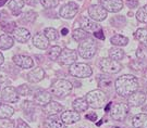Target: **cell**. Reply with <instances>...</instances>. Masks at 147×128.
Instances as JSON below:
<instances>
[{"instance_id":"obj_1","label":"cell","mask_w":147,"mask_h":128,"mask_svg":"<svg viewBox=\"0 0 147 128\" xmlns=\"http://www.w3.org/2000/svg\"><path fill=\"white\" fill-rule=\"evenodd\" d=\"M117 93L121 97H129L133 92L137 91L140 87V83L135 76L130 74L122 75L118 77L115 81Z\"/></svg>"},{"instance_id":"obj_2","label":"cell","mask_w":147,"mask_h":128,"mask_svg":"<svg viewBox=\"0 0 147 128\" xmlns=\"http://www.w3.org/2000/svg\"><path fill=\"white\" fill-rule=\"evenodd\" d=\"M85 100L87 102L88 107H93V109H101V107H106L108 103L107 95L100 89L89 91L85 96Z\"/></svg>"},{"instance_id":"obj_3","label":"cell","mask_w":147,"mask_h":128,"mask_svg":"<svg viewBox=\"0 0 147 128\" xmlns=\"http://www.w3.org/2000/svg\"><path fill=\"white\" fill-rule=\"evenodd\" d=\"M73 85L71 81L67 79H58L50 87V92L57 98H64L71 93Z\"/></svg>"},{"instance_id":"obj_4","label":"cell","mask_w":147,"mask_h":128,"mask_svg":"<svg viewBox=\"0 0 147 128\" xmlns=\"http://www.w3.org/2000/svg\"><path fill=\"white\" fill-rule=\"evenodd\" d=\"M80 57L83 59H90L93 58L96 52H97V45L95 41L90 38H87L83 40L82 43H80L79 48H78Z\"/></svg>"},{"instance_id":"obj_5","label":"cell","mask_w":147,"mask_h":128,"mask_svg":"<svg viewBox=\"0 0 147 128\" xmlns=\"http://www.w3.org/2000/svg\"><path fill=\"white\" fill-rule=\"evenodd\" d=\"M129 111H130L129 104L119 102V103H115L113 105L111 104L109 113H110V117L112 118L113 121H117V122H123V121L125 119L126 116H127Z\"/></svg>"},{"instance_id":"obj_6","label":"cell","mask_w":147,"mask_h":128,"mask_svg":"<svg viewBox=\"0 0 147 128\" xmlns=\"http://www.w3.org/2000/svg\"><path fill=\"white\" fill-rule=\"evenodd\" d=\"M70 74L76 78H87L93 74V69L86 63H73L69 69Z\"/></svg>"},{"instance_id":"obj_7","label":"cell","mask_w":147,"mask_h":128,"mask_svg":"<svg viewBox=\"0 0 147 128\" xmlns=\"http://www.w3.org/2000/svg\"><path fill=\"white\" fill-rule=\"evenodd\" d=\"M99 66L102 72L107 74H117L122 69L121 65L118 61L110 59V58H105L99 62Z\"/></svg>"},{"instance_id":"obj_8","label":"cell","mask_w":147,"mask_h":128,"mask_svg":"<svg viewBox=\"0 0 147 128\" xmlns=\"http://www.w3.org/2000/svg\"><path fill=\"white\" fill-rule=\"evenodd\" d=\"M59 63L61 65H72L78 60V53L72 49H63L59 55Z\"/></svg>"},{"instance_id":"obj_9","label":"cell","mask_w":147,"mask_h":128,"mask_svg":"<svg viewBox=\"0 0 147 128\" xmlns=\"http://www.w3.org/2000/svg\"><path fill=\"white\" fill-rule=\"evenodd\" d=\"M108 12L101 7L98 5H92L90 8H88V15L89 19H92L95 22H100L104 21L106 17H107Z\"/></svg>"},{"instance_id":"obj_10","label":"cell","mask_w":147,"mask_h":128,"mask_svg":"<svg viewBox=\"0 0 147 128\" xmlns=\"http://www.w3.org/2000/svg\"><path fill=\"white\" fill-rule=\"evenodd\" d=\"M79 12V5H76L75 2H69L67 5H64L60 9V16L63 19H73L74 16L78 14Z\"/></svg>"},{"instance_id":"obj_11","label":"cell","mask_w":147,"mask_h":128,"mask_svg":"<svg viewBox=\"0 0 147 128\" xmlns=\"http://www.w3.org/2000/svg\"><path fill=\"white\" fill-rule=\"evenodd\" d=\"M100 5L107 12L117 13V12L122 10L123 1L122 0H100Z\"/></svg>"},{"instance_id":"obj_12","label":"cell","mask_w":147,"mask_h":128,"mask_svg":"<svg viewBox=\"0 0 147 128\" xmlns=\"http://www.w3.org/2000/svg\"><path fill=\"white\" fill-rule=\"evenodd\" d=\"M1 99L7 103H16L19 101V93L14 87L8 86L1 91Z\"/></svg>"},{"instance_id":"obj_13","label":"cell","mask_w":147,"mask_h":128,"mask_svg":"<svg viewBox=\"0 0 147 128\" xmlns=\"http://www.w3.org/2000/svg\"><path fill=\"white\" fill-rule=\"evenodd\" d=\"M80 26H81L80 28H82L86 33H95L100 29V26L97 22L93 21L92 19L86 17V16H83L80 20Z\"/></svg>"},{"instance_id":"obj_14","label":"cell","mask_w":147,"mask_h":128,"mask_svg":"<svg viewBox=\"0 0 147 128\" xmlns=\"http://www.w3.org/2000/svg\"><path fill=\"white\" fill-rule=\"evenodd\" d=\"M13 62L16 65L22 69H32L34 65V61L31 57L25 54H16L13 57Z\"/></svg>"},{"instance_id":"obj_15","label":"cell","mask_w":147,"mask_h":128,"mask_svg":"<svg viewBox=\"0 0 147 128\" xmlns=\"http://www.w3.org/2000/svg\"><path fill=\"white\" fill-rule=\"evenodd\" d=\"M60 119L65 125H71V124L78 123L80 119H81V115H80V113L75 112V111L68 110V111H64V112L61 113Z\"/></svg>"},{"instance_id":"obj_16","label":"cell","mask_w":147,"mask_h":128,"mask_svg":"<svg viewBox=\"0 0 147 128\" xmlns=\"http://www.w3.org/2000/svg\"><path fill=\"white\" fill-rule=\"evenodd\" d=\"M145 100H146V95L144 92L135 91L129 96L127 102H129V105H131V107H141L142 104H144Z\"/></svg>"},{"instance_id":"obj_17","label":"cell","mask_w":147,"mask_h":128,"mask_svg":"<svg viewBox=\"0 0 147 128\" xmlns=\"http://www.w3.org/2000/svg\"><path fill=\"white\" fill-rule=\"evenodd\" d=\"M51 93L48 92V91L42 90L38 91L36 95L34 96V102L36 103L37 105H42V107H45L46 104H48L49 102L51 101Z\"/></svg>"},{"instance_id":"obj_18","label":"cell","mask_w":147,"mask_h":128,"mask_svg":"<svg viewBox=\"0 0 147 128\" xmlns=\"http://www.w3.org/2000/svg\"><path fill=\"white\" fill-rule=\"evenodd\" d=\"M12 34H13V39H16L19 43H26L31 38V33L24 27H16Z\"/></svg>"},{"instance_id":"obj_19","label":"cell","mask_w":147,"mask_h":128,"mask_svg":"<svg viewBox=\"0 0 147 128\" xmlns=\"http://www.w3.org/2000/svg\"><path fill=\"white\" fill-rule=\"evenodd\" d=\"M63 107L56 101H50L48 104H46L44 107V113L47 114L48 116H53V115H57L58 113L62 112Z\"/></svg>"},{"instance_id":"obj_20","label":"cell","mask_w":147,"mask_h":128,"mask_svg":"<svg viewBox=\"0 0 147 128\" xmlns=\"http://www.w3.org/2000/svg\"><path fill=\"white\" fill-rule=\"evenodd\" d=\"M33 43H34V46L36 48L45 50L49 46V40L44 35V33H37V34L34 35V37H33Z\"/></svg>"},{"instance_id":"obj_21","label":"cell","mask_w":147,"mask_h":128,"mask_svg":"<svg viewBox=\"0 0 147 128\" xmlns=\"http://www.w3.org/2000/svg\"><path fill=\"white\" fill-rule=\"evenodd\" d=\"M45 77V71L42 67H36V69H33L27 74V80L30 83H38L40 81Z\"/></svg>"},{"instance_id":"obj_22","label":"cell","mask_w":147,"mask_h":128,"mask_svg":"<svg viewBox=\"0 0 147 128\" xmlns=\"http://www.w3.org/2000/svg\"><path fill=\"white\" fill-rule=\"evenodd\" d=\"M44 126L45 128H65V124L56 115H53V116H49L45 119Z\"/></svg>"},{"instance_id":"obj_23","label":"cell","mask_w":147,"mask_h":128,"mask_svg":"<svg viewBox=\"0 0 147 128\" xmlns=\"http://www.w3.org/2000/svg\"><path fill=\"white\" fill-rule=\"evenodd\" d=\"M132 125L134 128H147V114H136L132 119Z\"/></svg>"},{"instance_id":"obj_24","label":"cell","mask_w":147,"mask_h":128,"mask_svg":"<svg viewBox=\"0 0 147 128\" xmlns=\"http://www.w3.org/2000/svg\"><path fill=\"white\" fill-rule=\"evenodd\" d=\"M24 5H25V2L23 0H11L10 2H9V5H8V7L12 11V14L14 16H18L20 15L22 8L24 7Z\"/></svg>"},{"instance_id":"obj_25","label":"cell","mask_w":147,"mask_h":128,"mask_svg":"<svg viewBox=\"0 0 147 128\" xmlns=\"http://www.w3.org/2000/svg\"><path fill=\"white\" fill-rule=\"evenodd\" d=\"M72 107L75 112L78 113H82L87 111L88 109V104L85 100V98H79V99H75L72 103Z\"/></svg>"},{"instance_id":"obj_26","label":"cell","mask_w":147,"mask_h":128,"mask_svg":"<svg viewBox=\"0 0 147 128\" xmlns=\"http://www.w3.org/2000/svg\"><path fill=\"white\" fill-rule=\"evenodd\" d=\"M14 45V39L8 34H3L0 36V49L1 50H8Z\"/></svg>"},{"instance_id":"obj_27","label":"cell","mask_w":147,"mask_h":128,"mask_svg":"<svg viewBox=\"0 0 147 128\" xmlns=\"http://www.w3.org/2000/svg\"><path fill=\"white\" fill-rule=\"evenodd\" d=\"M14 114V109L9 104L1 103L0 104V118H10Z\"/></svg>"},{"instance_id":"obj_28","label":"cell","mask_w":147,"mask_h":128,"mask_svg":"<svg viewBox=\"0 0 147 128\" xmlns=\"http://www.w3.org/2000/svg\"><path fill=\"white\" fill-rule=\"evenodd\" d=\"M110 43L116 46V47H124L129 43V39L125 37V36H122V35H119L117 34L115 36H112L110 38Z\"/></svg>"},{"instance_id":"obj_29","label":"cell","mask_w":147,"mask_h":128,"mask_svg":"<svg viewBox=\"0 0 147 128\" xmlns=\"http://www.w3.org/2000/svg\"><path fill=\"white\" fill-rule=\"evenodd\" d=\"M123 57H124V51L119 47H115V48H111L109 50V58L110 59L119 62L120 60L123 59Z\"/></svg>"},{"instance_id":"obj_30","label":"cell","mask_w":147,"mask_h":128,"mask_svg":"<svg viewBox=\"0 0 147 128\" xmlns=\"http://www.w3.org/2000/svg\"><path fill=\"white\" fill-rule=\"evenodd\" d=\"M72 37H73V39L75 41L82 43L83 40L88 38V34L85 32V31H83L82 28H76V29H74L73 32H72Z\"/></svg>"},{"instance_id":"obj_31","label":"cell","mask_w":147,"mask_h":128,"mask_svg":"<svg viewBox=\"0 0 147 128\" xmlns=\"http://www.w3.org/2000/svg\"><path fill=\"white\" fill-rule=\"evenodd\" d=\"M44 35L46 36V38H47L49 41H56L59 37L57 29L53 28V27H47V28H45Z\"/></svg>"},{"instance_id":"obj_32","label":"cell","mask_w":147,"mask_h":128,"mask_svg":"<svg viewBox=\"0 0 147 128\" xmlns=\"http://www.w3.org/2000/svg\"><path fill=\"white\" fill-rule=\"evenodd\" d=\"M135 36H136L137 40L142 45L147 46V28H140V29H137Z\"/></svg>"},{"instance_id":"obj_33","label":"cell","mask_w":147,"mask_h":128,"mask_svg":"<svg viewBox=\"0 0 147 128\" xmlns=\"http://www.w3.org/2000/svg\"><path fill=\"white\" fill-rule=\"evenodd\" d=\"M61 51H62V49L60 48L59 46H53V47H51V48L49 49V51H48V57H49V59L53 60V61L58 60L59 55L61 53Z\"/></svg>"},{"instance_id":"obj_34","label":"cell","mask_w":147,"mask_h":128,"mask_svg":"<svg viewBox=\"0 0 147 128\" xmlns=\"http://www.w3.org/2000/svg\"><path fill=\"white\" fill-rule=\"evenodd\" d=\"M137 21L142 22V23H147V5L140 8V10L136 13Z\"/></svg>"},{"instance_id":"obj_35","label":"cell","mask_w":147,"mask_h":128,"mask_svg":"<svg viewBox=\"0 0 147 128\" xmlns=\"http://www.w3.org/2000/svg\"><path fill=\"white\" fill-rule=\"evenodd\" d=\"M16 91H18V93H19V95H21V96H28V95H31L32 93L31 87H30V86H27V85L19 86V87L16 88Z\"/></svg>"},{"instance_id":"obj_36","label":"cell","mask_w":147,"mask_h":128,"mask_svg":"<svg viewBox=\"0 0 147 128\" xmlns=\"http://www.w3.org/2000/svg\"><path fill=\"white\" fill-rule=\"evenodd\" d=\"M136 57L140 60H146L147 59V46H141L137 49L136 51Z\"/></svg>"},{"instance_id":"obj_37","label":"cell","mask_w":147,"mask_h":128,"mask_svg":"<svg viewBox=\"0 0 147 128\" xmlns=\"http://www.w3.org/2000/svg\"><path fill=\"white\" fill-rule=\"evenodd\" d=\"M40 3L42 5V7L47 8V9H51L55 8L59 5V0H39Z\"/></svg>"},{"instance_id":"obj_38","label":"cell","mask_w":147,"mask_h":128,"mask_svg":"<svg viewBox=\"0 0 147 128\" xmlns=\"http://www.w3.org/2000/svg\"><path fill=\"white\" fill-rule=\"evenodd\" d=\"M16 28V24L14 22H8V23H5L2 25V29L5 31V33H8V34H10V33H13V31Z\"/></svg>"},{"instance_id":"obj_39","label":"cell","mask_w":147,"mask_h":128,"mask_svg":"<svg viewBox=\"0 0 147 128\" xmlns=\"http://www.w3.org/2000/svg\"><path fill=\"white\" fill-rule=\"evenodd\" d=\"M0 128H14V123L9 118H0Z\"/></svg>"},{"instance_id":"obj_40","label":"cell","mask_w":147,"mask_h":128,"mask_svg":"<svg viewBox=\"0 0 147 128\" xmlns=\"http://www.w3.org/2000/svg\"><path fill=\"white\" fill-rule=\"evenodd\" d=\"M112 85V80H111L110 77H108V76H106V79L105 77H102V76H100L99 77V86L100 87H109V86Z\"/></svg>"},{"instance_id":"obj_41","label":"cell","mask_w":147,"mask_h":128,"mask_svg":"<svg viewBox=\"0 0 147 128\" xmlns=\"http://www.w3.org/2000/svg\"><path fill=\"white\" fill-rule=\"evenodd\" d=\"M37 14L35 12H33V11H28L26 12L24 16H23V20L24 21H27V22H34L35 21V19H36Z\"/></svg>"},{"instance_id":"obj_42","label":"cell","mask_w":147,"mask_h":128,"mask_svg":"<svg viewBox=\"0 0 147 128\" xmlns=\"http://www.w3.org/2000/svg\"><path fill=\"white\" fill-rule=\"evenodd\" d=\"M126 5H127L129 8L134 9V8H137V7H138V1H137V0H126Z\"/></svg>"},{"instance_id":"obj_43","label":"cell","mask_w":147,"mask_h":128,"mask_svg":"<svg viewBox=\"0 0 147 128\" xmlns=\"http://www.w3.org/2000/svg\"><path fill=\"white\" fill-rule=\"evenodd\" d=\"M86 118L88 119V121H92V122H95V121H97V114L94 112L92 113H88L87 115H86Z\"/></svg>"},{"instance_id":"obj_44","label":"cell","mask_w":147,"mask_h":128,"mask_svg":"<svg viewBox=\"0 0 147 128\" xmlns=\"http://www.w3.org/2000/svg\"><path fill=\"white\" fill-rule=\"evenodd\" d=\"M94 36L96 38H98V39H101V40L105 39V36H104V33H102V31H101V28H100L99 31H97V32L94 33Z\"/></svg>"},{"instance_id":"obj_45","label":"cell","mask_w":147,"mask_h":128,"mask_svg":"<svg viewBox=\"0 0 147 128\" xmlns=\"http://www.w3.org/2000/svg\"><path fill=\"white\" fill-rule=\"evenodd\" d=\"M16 128H31V127H30L25 122H23L22 119H19L18 125H16Z\"/></svg>"},{"instance_id":"obj_46","label":"cell","mask_w":147,"mask_h":128,"mask_svg":"<svg viewBox=\"0 0 147 128\" xmlns=\"http://www.w3.org/2000/svg\"><path fill=\"white\" fill-rule=\"evenodd\" d=\"M5 78H7V74H5L2 69H0V83H3L5 80Z\"/></svg>"},{"instance_id":"obj_47","label":"cell","mask_w":147,"mask_h":128,"mask_svg":"<svg viewBox=\"0 0 147 128\" xmlns=\"http://www.w3.org/2000/svg\"><path fill=\"white\" fill-rule=\"evenodd\" d=\"M39 2V0H27V3L31 5H36Z\"/></svg>"},{"instance_id":"obj_48","label":"cell","mask_w":147,"mask_h":128,"mask_svg":"<svg viewBox=\"0 0 147 128\" xmlns=\"http://www.w3.org/2000/svg\"><path fill=\"white\" fill-rule=\"evenodd\" d=\"M5 62V57H3V54L0 52V65H2Z\"/></svg>"},{"instance_id":"obj_49","label":"cell","mask_w":147,"mask_h":128,"mask_svg":"<svg viewBox=\"0 0 147 128\" xmlns=\"http://www.w3.org/2000/svg\"><path fill=\"white\" fill-rule=\"evenodd\" d=\"M7 2H8V0H0V8H1V7H3Z\"/></svg>"},{"instance_id":"obj_50","label":"cell","mask_w":147,"mask_h":128,"mask_svg":"<svg viewBox=\"0 0 147 128\" xmlns=\"http://www.w3.org/2000/svg\"><path fill=\"white\" fill-rule=\"evenodd\" d=\"M61 33H62V35H67L68 34V29L67 28H63L62 31H61Z\"/></svg>"},{"instance_id":"obj_51","label":"cell","mask_w":147,"mask_h":128,"mask_svg":"<svg viewBox=\"0 0 147 128\" xmlns=\"http://www.w3.org/2000/svg\"><path fill=\"white\" fill-rule=\"evenodd\" d=\"M111 128H121V127H119V126H115V127H111Z\"/></svg>"},{"instance_id":"obj_52","label":"cell","mask_w":147,"mask_h":128,"mask_svg":"<svg viewBox=\"0 0 147 128\" xmlns=\"http://www.w3.org/2000/svg\"><path fill=\"white\" fill-rule=\"evenodd\" d=\"M0 104H1V99H0Z\"/></svg>"}]
</instances>
